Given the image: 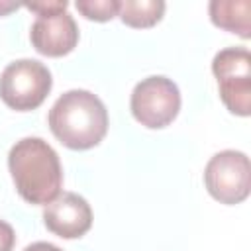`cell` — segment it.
I'll use <instances>...</instances> for the list:
<instances>
[{
  "label": "cell",
  "mask_w": 251,
  "mask_h": 251,
  "mask_svg": "<svg viewBox=\"0 0 251 251\" xmlns=\"http://www.w3.org/2000/svg\"><path fill=\"white\" fill-rule=\"evenodd\" d=\"M8 169L18 194L35 206H47L61 194L63 167L57 151L41 137H22L8 153Z\"/></svg>",
  "instance_id": "cell-1"
},
{
  "label": "cell",
  "mask_w": 251,
  "mask_h": 251,
  "mask_svg": "<svg viewBox=\"0 0 251 251\" xmlns=\"http://www.w3.org/2000/svg\"><path fill=\"white\" fill-rule=\"evenodd\" d=\"M51 133L73 151L96 147L108 131V110L90 90L73 88L63 92L49 110Z\"/></svg>",
  "instance_id": "cell-2"
},
{
  "label": "cell",
  "mask_w": 251,
  "mask_h": 251,
  "mask_svg": "<svg viewBox=\"0 0 251 251\" xmlns=\"http://www.w3.org/2000/svg\"><path fill=\"white\" fill-rule=\"evenodd\" d=\"M51 86V71L37 59H18L0 75V98L16 112L39 108L49 96Z\"/></svg>",
  "instance_id": "cell-3"
},
{
  "label": "cell",
  "mask_w": 251,
  "mask_h": 251,
  "mask_svg": "<svg viewBox=\"0 0 251 251\" xmlns=\"http://www.w3.org/2000/svg\"><path fill=\"white\" fill-rule=\"evenodd\" d=\"M129 110L143 127L163 129L180 112V90L171 78L151 75L133 86Z\"/></svg>",
  "instance_id": "cell-4"
},
{
  "label": "cell",
  "mask_w": 251,
  "mask_h": 251,
  "mask_svg": "<svg viewBox=\"0 0 251 251\" xmlns=\"http://www.w3.org/2000/svg\"><path fill=\"white\" fill-rule=\"evenodd\" d=\"M212 73L224 106L241 118L251 114V55L245 47H226L214 55Z\"/></svg>",
  "instance_id": "cell-5"
},
{
  "label": "cell",
  "mask_w": 251,
  "mask_h": 251,
  "mask_svg": "<svg viewBox=\"0 0 251 251\" xmlns=\"http://www.w3.org/2000/svg\"><path fill=\"white\" fill-rule=\"evenodd\" d=\"M204 184L214 200L226 206L241 204L251 192V163L243 151L224 149L204 167Z\"/></svg>",
  "instance_id": "cell-6"
},
{
  "label": "cell",
  "mask_w": 251,
  "mask_h": 251,
  "mask_svg": "<svg viewBox=\"0 0 251 251\" xmlns=\"http://www.w3.org/2000/svg\"><path fill=\"white\" fill-rule=\"evenodd\" d=\"M43 224L51 233L63 239H76L90 229L92 208L80 194L61 192L45 206Z\"/></svg>",
  "instance_id": "cell-7"
},
{
  "label": "cell",
  "mask_w": 251,
  "mask_h": 251,
  "mask_svg": "<svg viewBox=\"0 0 251 251\" xmlns=\"http://www.w3.org/2000/svg\"><path fill=\"white\" fill-rule=\"evenodd\" d=\"M31 45L45 57L69 55L78 43V25L69 12L37 16L29 29Z\"/></svg>",
  "instance_id": "cell-8"
},
{
  "label": "cell",
  "mask_w": 251,
  "mask_h": 251,
  "mask_svg": "<svg viewBox=\"0 0 251 251\" xmlns=\"http://www.w3.org/2000/svg\"><path fill=\"white\" fill-rule=\"evenodd\" d=\"M208 12L216 27H222L243 39L251 37V2L249 0H212L208 4Z\"/></svg>",
  "instance_id": "cell-9"
},
{
  "label": "cell",
  "mask_w": 251,
  "mask_h": 251,
  "mask_svg": "<svg viewBox=\"0 0 251 251\" xmlns=\"http://www.w3.org/2000/svg\"><path fill=\"white\" fill-rule=\"evenodd\" d=\"M165 2L163 0H126L120 2V20L135 29L153 27L157 22H161L165 14Z\"/></svg>",
  "instance_id": "cell-10"
},
{
  "label": "cell",
  "mask_w": 251,
  "mask_h": 251,
  "mask_svg": "<svg viewBox=\"0 0 251 251\" xmlns=\"http://www.w3.org/2000/svg\"><path fill=\"white\" fill-rule=\"evenodd\" d=\"M75 6L86 20L94 22H108L120 12L118 0H76Z\"/></svg>",
  "instance_id": "cell-11"
},
{
  "label": "cell",
  "mask_w": 251,
  "mask_h": 251,
  "mask_svg": "<svg viewBox=\"0 0 251 251\" xmlns=\"http://www.w3.org/2000/svg\"><path fill=\"white\" fill-rule=\"evenodd\" d=\"M29 12H33L35 16H51V14H59V12H67V2L65 0H57V2H27L24 4Z\"/></svg>",
  "instance_id": "cell-12"
},
{
  "label": "cell",
  "mask_w": 251,
  "mask_h": 251,
  "mask_svg": "<svg viewBox=\"0 0 251 251\" xmlns=\"http://www.w3.org/2000/svg\"><path fill=\"white\" fill-rule=\"evenodd\" d=\"M14 245H16V231H14V227L8 222L0 220V251H12Z\"/></svg>",
  "instance_id": "cell-13"
},
{
  "label": "cell",
  "mask_w": 251,
  "mask_h": 251,
  "mask_svg": "<svg viewBox=\"0 0 251 251\" xmlns=\"http://www.w3.org/2000/svg\"><path fill=\"white\" fill-rule=\"evenodd\" d=\"M24 251H63V249H59L57 245H53L49 241H35L31 245H27Z\"/></svg>",
  "instance_id": "cell-14"
},
{
  "label": "cell",
  "mask_w": 251,
  "mask_h": 251,
  "mask_svg": "<svg viewBox=\"0 0 251 251\" xmlns=\"http://www.w3.org/2000/svg\"><path fill=\"white\" fill-rule=\"evenodd\" d=\"M18 8H20V4H16V2H0V16H6Z\"/></svg>",
  "instance_id": "cell-15"
}]
</instances>
